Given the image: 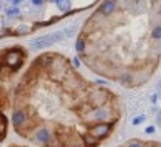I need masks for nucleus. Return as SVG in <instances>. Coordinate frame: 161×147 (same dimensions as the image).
<instances>
[{"label": "nucleus", "instance_id": "f257e3e1", "mask_svg": "<svg viewBox=\"0 0 161 147\" xmlns=\"http://www.w3.org/2000/svg\"><path fill=\"white\" fill-rule=\"evenodd\" d=\"M75 29H76V26H70L68 29H64V30H58V32L50 33V35L42 36V37L32 40L29 46H31V48L35 50V51L44 50V48H47V47L53 46V44H55L58 41H62V40L69 37V36H72L73 32H75Z\"/></svg>", "mask_w": 161, "mask_h": 147}, {"label": "nucleus", "instance_id": "423d86ee", "mask_svg": "<svg viewBox=\"0 0 161 147\" xmlns=\"http://www.w3.org/2000/svg\"><path fill=\"white\" fill-rule=\"evenodd\" d=\"M6 14L8 17H15V15L19 14V8H18V7H10V8H7Z\"/></svg>", "mask_w": 161, "mask_h": 147}, {"label": "nucleus", "instance_id": "ddd939ff", "mask_svg": "<svg viewBox=\"0 0 161 147\" xmlns=\"http://www.w3.org/2000/svg\"><path fill=\"white\" fill-rule=\"evenodd\" d=\"M0 8H2V6H0Z\"/></svg>", "mask_w": 161, "mask_h": 147}, {"label": "nucleus", "instance_id": "f03ea898", "mask_svg": "<svg viewBox=\"0 0 161 147\" xmlns=\"http://www.w3.org/2000/svg\"><path fill=\"white\" fill-rule=\"evenodd\" d=\"M2 63H0V73L2 74H10L17 72L22 66L25 54L21 48H13L6 51L4 55H2Z\"/></svg>", "mask_w": 161, "mask_h": 147}, {"label": "nucleus", "instance_id": "9b49d317", "mask_svg": "<svg viewBox=\"0 0 161 147\" xmlns=\"http://www.w3.org/2000/svg\"><path fill=\"white\" fill-rule=\"evenodd\" d=\"M8 2H14V0H8Z\"/></svg>", "mask_w": 161, "mask_h": 147}, {"label": "nucleus", "instance_id": "0eeeda50", "mask_svg": "<svg viewBox=\"0 0 161 147\" xmlns=\"http://www.w3.org/2000/svg\"><path fill=\"white\" fill-rule=\"evenodd\" d=\"M32 3H33L35 6H42L43 4V0H32Z\"/></svg>", "mask_w": 161, "mask_h": 147}, {"label": "nucleus", "instance_id": "6e6552de", "mask_svg": "<svg viewBox=\"0 0 161 147\" xmlns=\"http://www.w3.org/2000/svg\"><path fill=\"white\" fill-rule=\"evenodd\" d=\"M157 122H158V125L161 127V112L158 113V116H157Z\"/></svg>", "mask_w": 161, "mask_h": 147}, {"label": "nucleus", "instance_id": "7ed1b4c3", "mask_svg": "<svg viewBox=\"0 0 161 147\" xmlns=\"http://www.w3.org/2000/svg\"><path fill=\"white\" fill-rule=\"evenodd\" d=\"M119 147H161V142L154 140H143V139H131L123 143Z\"/></svg>", "mask_w": 161, "mask_h": 147}, {"label": "nucleus", "instance_id": "f8f14e48", "mask_svg": "<svg viewBox=\"0 0 161 147\" xmlns=\"http://www.w3.org/2000/svg\"><path fill=\"white\" fill-rule=\"evenodd\" d=\"M160 88H161V83H160Z\"/></svg>", "mask_w": 161, "mask_h": 147}, {"label": "nucleus", "instance_id": "1a4fd4ad", "mask_svg": "<svg viewBox=\"0 0 161 147\" xmlns=\"http://www.w3.org/2000/svg\"><path fill=\"white\" fill-rule=\"evenodd\" d=\"M21 2H22V0H14V4H19Z\"/></svg>", "mask_w": 161, "mask_h": 147}, {"label": "nucleus", "instance_id": "20e7f679", "mask_svg": "<svg viewBox=\"0 0 161 147\" xmlns=\"http://www.w3.org/2000/svg\"><path fill=\"white\" fill-rule=\"evenodd\" d=\"M114 10H116V0H105L99 7V14L108 17L114 13Z\"/></svg>", "mask_w": 161, "mask_h": 147}, {"label": "nucleus", "instance_id": "9d476101", "mask_svg": "<svg viewBox=\"0 0 161 147\" xmlns=\"http://www.w3.org/2000/svg\"><path fill=\"white\" fill-rule=\"evenodd\" d=\"M50 2H53V3H57V0H50Z\"/></svg>", "mask_w": 161, "mask_h": 147}, {"label": "nucleus", "instance_id": "39448f33", "mask_svg": "<svg viewBox=\"0 0 161 147\" xmlns=\"http://www.w3.org/2000/svg\"><path fill=\"white\" fill-rule=\"evenodd\" d=\"M57 6L61 11L70 10V0H57Z\"/></svg>", "mask_w": 161, "mask_h": 147}]
</instances>
